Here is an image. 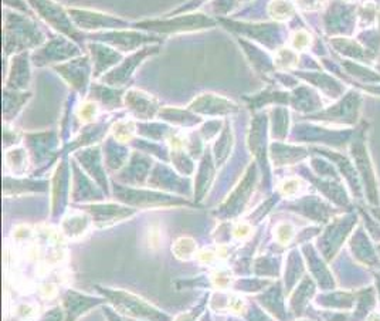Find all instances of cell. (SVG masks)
<instances>
[{"label": "cell", "mask_w": 380, "mask_h": 321, "mask_svg": "<svg viewBox=\"0 0 380 321\" xmlns=\"http://www.w3.org/2000/svg\"><path fill=\"white\" fill-rule=\"evenodd\" d=\"M197 257H199V260L203 262V263H211V262L216 259V254H214L213 251H210V250H202V251L197 254Z\"/></svg>", "instance_id": "obj_7"}, {"label": "cell", "mask_w": 380, "mask_h": 321, "mask_svg": "<svg viewBox=\"0 0 380 321\" xmlns=\"http://www.w3.org/2000/svg\"><path fill=\"white\" fill-rule=\"evenodd\" d=\"M310 41H311L310 35H308L307 32L301 30V32H296V33H295L293 44H294V47L296 50H302V49H305V47L310 44Z\"/></svg>", "instance_id": "obj_6"}, {"label": "cell", "mask_w": 380, "mask_h": 321, "mask_svg": "<svg viewBox=\"0 0 380 321\" xmlns=\"http://www.w3.org/2000/svg\"><path fill=\"white\" fill-rule=\"evenodd\" d=\"M248 234H250V228H248L245 223L237 225V228H236V231H234V236H236L237 239H244V237L248 236Z\"/></svg>", "instance_id": "obj_8"}, {"label": "cell", "mask_w": 380, "mask_h": 321, "mask_svg": "<svg viewBox=\"0 0 380 321\" xmlns=\"http://www.w3.org/2000/svg\"><path fill=\"white\" fill-rule=\"evenodd\" d=\"M196 249V245L191 239H179L174 245V254L179 259H189Z\"/></svg>", "instance_id": "obj_1"}, {"label": "cell", "mask_w": 380, "mask_h": 321, "mask_svg": "<svg viewBox=\"0 0 380 321\" xmlns=\"http://www.w3.org/2000/svg\"><path fill=\"white\" fill-rule=\"evenodd\" d=\"M270 12H271V15H273L274 18L282 20V18L290 16V13L293 12V6L284 3V1H276V3H273L270 6Z\"/></svg>", "instance_id": "obj_3"}, {"label": "cell", "mask_w": 380, "mask_h": 321, "mask_svg": "<svg viewBox=\"0 0 380 321\" xmlns=\"http://www.w3.org/2000/svg\"><path fill=\"white\" fill-rule=\"evenodd\" d=\"M293 234H294L293 228H291L290 225H287V223H282V225H279V226L276 228V239H278V242L282 243V245L288 243V242L291 240Z\"/></svg>", "instance_id": "obj_4"}, {"label": "cell", "mask_w": 380, "mask_h": 321, "mask_svg": "<svg viewBox=\"0 0 380 321\" xmlns=\"http://www.w3.org/2000/svg\"><path fill=\"white\" fill-rule=\"evenodd\" d=\"M134 124L128 121H121L114 126V135L120 141H128L134 135Z\"/></svg>", "instance_id": "obj_2"}, {"label": "cell", "mask_w": 380, "mask_h": 321, "mask_svg": "<svg viewBox=\"0 0 380 321\" xmlns=\"http://www.w3.org/2000/svg\"><path fill=\"white\" fill-rule=\"evenodd\" d=\"M149 246L151 248H156V246H159V233L157 231H151L149 233Z\"/></svg>", "instance_id": "obj_9"}, {"label": "cell", "mask_w": 380, "mask_h": 321, "mask_svg": "<svg viewBox=\"0 0 380 321\" xmlns=\"http://www.w3.org/2000/svg\"><path fill=\"white\" fill-rule=\"evenodd\" d=\"M95 115H97V106L95 104H83L80 111H78V117L84 123L91 121Z\"/></svg>", "instance_id": "obj_5"}]
</instances>
